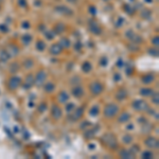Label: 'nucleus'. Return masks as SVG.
<instances>
[{"label": "nucleus", "instance_id": "f257e3e1", "mask_svg": "<svg viewBox=\"0 0 159 159\" xmlns=\"http://www.w3.org/2000/svg\"><path fill=\"white\" fill-rule=\"evenodd\" d=\"M102 141H103V143L105 144V145H107L110 148H116L118 145L117 139H116V137L113 134H105L102 137Z\"/></svg>", "mask_w": 159, "mask_h": 159}, {"label": "nucleus", "instance_id": "f03ea898", "mask_svg": "<svg viewBox=\"0 0 159 159\" xmlns=\"http://www.w3.org/2000/svg\"><path fill=\"white\" fill-rule=\"evenodd\" d=\"M119 112V107L116 104H108L104 109V116L106 118H113Z\"/></svg>", "mask_w": 159, "mask_h": 159}, {"label": "nucleus", "instance_id": "7ed1b4c3", "mask_svg": "<svg viewBox=\"0 0 159 159\" xmlns=\"http://www.w3.org/2000/svg\"><path fill=\"white\" fill-rule=\"evenodd\" d=\"M90 91L92 94H100L101 92L103 91V85L100 83V82L95 81V82H92V83L90 84Z\"/></svg>", "mask_w": 159, "mask_h": 159}, {"label": "nucleus", "instance_id": "20e7f679", "mask_svg": "<svg viewBox=\"0 0 159 159\" xmlns=\"http://www.w3.org/2000/svg\"><path fill=\"white\" fill-rule=\"evenodd\" d=\"M21 84V80L20 78L18 76H12L9 81V84H8V87L10 90H15L16 88L19 87V85Z\"/></svg>", "mask_w": 159, "mask_h": 159}, {"label": "nucleus", "instance_id": "39448f33", "mask_svg": "<svg viewBox=\"0 0 159 159\" xmlns=\"http://www.w3.org/2000/svg\"><path fill=\"white\" fill-rule=\"evenodd\" d=\"M47 79V73L46 71H39L36 74V78L34 79V84H36L37 86H42L45 84V81Z\"/></svg>", "mask_w": 159, "mask_h": 159}, {"label": "nucleus", "instance_id": "423d86ee", "mask_svg": "<svg viewBox=\"0 0 159 159\" xmlns=\"http://www.w3.org/2000/svg\"><path fill=\"white\" fill-rule=\"evenodd\" d=\"M133 107H134V109L142 112V110H146L148 108V105L142 100H136L133 102Z\"/></svg>", "mask_w": 159, "mask_h": 159}, {"label": "nucleus", "instance_id": "0eeeda50", "mask_svg": "<svg viewBox=\"0 0 159 159\" xmlns=\"http://www.w3.org/2000/svg\"><path fill=\"white\" fill-rule=\"evenodd\" d=\"M144 143H145V145L151 147V148H158L159 146V142H158V139H156L155 137H148L145 141H144Z\"/></svg>", "mask_w": 159, "mask_h": 159}, {"label": "nucleus", "instance_id": "6e6552de", "mask_svg": "<svg viewBox=\"0 0 159 159\" xmlns=\"http://www.w3.org/2000/svg\"><path fill=\"white\" fill-rule=\"evenodd\" d=\"M51 115L55 120H59L62 117V109L57 105H54L51 109Z\"/></svg>", "mask_w": 159, "mask_h": 159}, {"label": "nucleus", "instance_id": "1a4fd4ad", "mask_svg": "<svg viewBox=\"0 0 159 159\" xmlns=\"http://www.w3.org/2000/svg\"><path fill=\"white\" fill-rule=\"evenodd\" d=\"M33 85H34V78H33L32 74H29L27 76V79H26V82H25L23 87H25V89H30Z\"/></svg>", "mask_w": 159, "mask_h": 159}, {"label": "nucleus", "instance_id": "9d476101", "mask_svg": "<svg viewBox=\"0 0 159 159\" xmlns=\"http://www.w3.org/2000/svg\"><path fill=\"white\" fill-rule=\"evenodd\" d=\"M72 94L74 95L75 98H81L83 97L84 94V89L80 87V86H76V87H74L73 89H72Z\"/></svg>", "mask_w": 159, "mask_h": 159}, {"label": "nucleus", "instance_id": "9b49d317", "mask_svg": "<svg viewBox=\"0 0 159 159\" xmlns=\"http://www.w3.org/2000/svg\"><path fill=\"white\" fill-rule=\"evenodd\" d=\"M155 80V75L153 73H147L146 75H144L142 78V83L143 84H151Z\"/></svg>", "mask_w": 159, "mask_h": 159}, {"label": "nucleus", "instance_id": "f8f14e48", "mask_svg": "<svg viewBox=\"0 0 159 159\" xmlns=\"http://www.w3.org/2000/svg\"><path fill=\"white\" fill-rule=\"evenodd\" d=\"M120 156H121V158H133L135 156V154L131 151V150H123L121 151V153H120Z\"/></svg>", "mask_w": 159, "mask_h": 159}, {"label": "nucleus", "instance_id": "ddd939ff", "mask_svg": "<svg viewBox=\"0 0 159 159\" xmlns=\"http://www.w3.org/2000/svg\"><path fill=\"white\" fill-rule=\"evenodd\" d=\"M69 100V94L66 92V91H62V92L59 94V101L60 103H66L68 102Z\"/></svg>", "mask_w": 159, "mask_h": 159}, {"label": "nucleus", "instance_id": "4468645a", "mask_svg": "<svg viewBox=\"0 0 159 159\" xmlns=\"http://www.w3.org/2000/svg\"><path fill=\"white\" fill-rule=\"evenodd\" d=\"M126 97H127V92H126V90H124V89H120L117 92V94H116V98L119 101L126 99Z\"/></svg>", "mask_w": 159, "mask_h": 159}, {"label": "nucleus", "instance_id": "2eb2a0df", "mask_svg": "<svg viewBox=\"0 0 159 159\" xmlns=\"http://www.w3.org/2000/svg\"><path fill=\"white\" fill-rule=\"evenodd\" d=\"M50 52L52 53V54H54V55L60 54V53L62 52V47L60 46V44L53 45V46L51 47V49H50Z\"/></svg>", "mask_w": 159, "mask_h": 159}, {"label": "nucleus", "instance_id": "dca6fc26", "mask_svg": "<svg viewBox=\"0 0 159 159\" xmlns=\"http://www.w3.org/2000/svg\"><path fill=\"white\" fill-rule=\"evenodd\" d=\"M44 85H45V86H44L45 91H46V92H48V93L52 92V91L54 90V88H55V85L53 84V83H51V82H48L47 84H44Z\"/></svg>", "mask_w": 159, "mask_h": 159}, {"label": "nucleus", "instance_id": "f3484780", "mask_svg": "<svg viewBox=\"0 0 159 159\" xmlns=\"http://www.w3.org/2000/svg\"><path fill=\"white\" fill-rule=\"evenodd\" d=\"M89 28H90V30L92 33H94V34H100V31H101V29L98 27V25L95 22H90V25H89Z\"/></svg>", "mask_w": 159, "mask_h": 159}, {"label": "nucleus", "instance_id": "a211bd4d", "mask_svg": "<svg viewBox=\"0 0 159 159\" xmlns=\"http://www.w3.org/2000/svg\"><path fill=\"white\" fill-rule=\"evenodd\" d=\"M129 119H131V115H129V114H127V113H123V114H122V115L119 117L118 121H119L120 123H124V122L128 121Z\"/></svg>", "mask_w": 159, "mask_h": 159}, {"label": "nucleus", "instance_id": "6ab92c4d", "mask_svg": "<svg viewBox=\"0 0 159 159\" xmlns=\"http://www.w3.org/2000/svg\"><path fill=\"white\" fill-rule=\"evenodd\" d=\"M83 114H84V108L83 107H80V108H78L75 110V113H74V115H73V119L74 120H78V119H80L82 116H83Z\"/></svg>", "mask_w": 159, "mask_h": 159}, {"label": "nucleus", "instance_id": "aec40b11", "mask_svg": "<svg viewBox=\"0 0 159 159\" xmlns=\"http://www.w3.org/2000/svg\"><path fill=\"white\" fill-rule=\"evenodd\" d=\"M152 93H153V90L150 88H142L140 90V94L143 95V97H148V95H151Z\"/></svg>", "mask_w": 159, "mask_h": 159}, {"label": "nucleus", "instance_id": "412c9836", "mask_svg": "<svg viewBox=\"0 0 159 159\" xmlns=\"http://www.w3.org/2000/svg\"><path fill=\"white\" fill-rule=\"evenodd\" d=\"M45 48H46V44H45L44 41L38 40V41L36 42V49H37L38 51H44Z\"/></svg>", "mask_w": 159, "mask_h": 159}, {"label": "nucleus", "instance_id": "4be33fe9", "mask_svg": "<svg viewBox=\"0 0 159 159\" xmlns=\"http://www.w3.org/2000/svg\"><path fill=\"white\" fill-rule=\"evenodd\" d=\"M60 46L62 48H68L70 46V42L68 39H66V38H62V39L60 40Z\"/></svg>", "mask_w": 159, "mask_h": 159}, {"label": "nucleus", "instance_id": "5701e85b", "mask_svg": "<svg viewBox=\"0 0 159 159\" xmlns=\"http://www.w3.org/2000/svg\"><path fill=\"white\" fill-rule=\"evenodd\" d=\"M33 65H34V62H33V60H31V59L25 61V63H23V66H25V68H27V69L32 68Z\"/></svg>", "mask_w": 159, "mask_h": 159}, {"label": "nucleus", "instance_id": "b1692460", "mask_svg": "<svg viewBox=\"0 0 159 159\" xmlns=\"http://www.w3.org/2000/svg\"><path fill=\"white\" fill-rule=\"evenodd\" d=\"M0 59H1L3 62H7L9 59H10V54L6 51V50H3L1 53H0Z\"/></svg>", "mask_w": 159, "mask_h": 159}, {"label": "nucleus", "instance_id": "393cba45", "mask_svg": "<svg viewBox=\"0 0 159 159\" xmlns=\"http://www.w3.org/2000/svg\"><path fill=\"white\" fill-rule=\"evenodd\" d=\"M98 114H99V107H98V106H93V107L89 110V115L91 116V117L98 116Z\"/></svg>", "mask_w": 159, "mask_h": 159}, {"label": "nucleus", "instance_id": "a878e982", "mask_svg": "<svg viewBox=\"0 0 159 159\" xmlns=\"http://www.w3.org/2000/svg\"><path fill=\"white\" fill-rule=\"evenodd\" d=\"M82 69H83L84 72H89L91 70V65H90V63H84V65L82 66Z\"/></svg>", "mask_w": 159, "mask_h": 159}, {"label": "nucleus", "instance_id": "bb28decb", "mask_svg": "<svg viewBox=\"0 0 159 159\" xmlns=\"http://www.w3.org/2000/svg\"><path fill=\"white\" fill-rule=\"evenodd\" d=\"M31 39H32V37L30 35H25V36L22 37V42L27 45V44H29V42L31 41Z\"/></svg>", "mask_w": 159, "mask_h": 159}, {"label": "nucleus", "instance_id": "cd10ccee", "mask_svg": "<svg viewBox=\"0 0 159 159\" xmlns=\"http://www.w3.org/2000/svg\"><path fill=\"white\" fill-rule=\"evenodd\" d=\"M142 158H153V153L148 152V151L144 152V153H142Z\"/></svg>", "mask_w": 159, "mask_h": 159}, {"label": "nucleus", "instance_id": "c85d7f7f", "mask_svg": "<svg viewBox=\"0 0 159 159\" xmlns=\"http://www.w3.org/2000/svg\"><path fill=\"white\" fill-rule=\"evenodd\" d=\"M132 140H133V138L129 136V135H126V136L123 137V142H124V143H131Z\"/></svg>", "mask_w": 159, "mask_h": 159}, {"label": "nucleus", "instance_id": "c756f323", "mask_svg": "<svg viewBox=\"0 0 159 159\" xmlns=\"http://www.w3.org/2000/svg\"><path fill=\"white\" fill-rule=\"evenodd\" d=\"M66 109H67V112H71V110H73L74 109V104H72V103L68 104L66 106Z\"/></svg>", "mask_w": 159, "mask_h": 159}, {"label": "nucleus", "instance_id": "7c9ffc66", "mask_svg": "<svg viewBox=\"0 0 159 159\" xmlns=\"http://www.w3.org/2000/svg\"><path fill=\"white\" fill-rule=\"evenodd\" d=\"M153 103H155L156 105H158V103H159V101H158V93L157 92L154 94V97H153Z\"/></svg>", "mask_w": 159, "mask_h": 159}, {"label": "nucleus", "instance_id": "2f4dec72", "mask_svg": "<svg viewBox=\"0 0 159 159\" xmlns=\"http://www.w3.org/2000/svg\"><path fill=\"white\" fill-rule=\"evenodd\" d=\"M46 108H47V105L42 103V104H40V105H39V108H38V110H39L40 113H42L44 110H46Z\"/></svg>", "mask_w": 159, "mask_h": 159}, {"label": "nucleus", "instance_id": "473e14b6", "mask_svg": "<svg viewBox=\"0 0 159 159\" xmlns=\"http://www.w3.org/2000/svg\"><path fill=\"white\" fill-rule=\"evenodd\" d=\"M18 3H20L21 7H25L26 6V1H25V0H18Z\"/></svg>", "mask_w": 159, "mask_h": 159}, {"label": "nucleus", "instance_id": "72a5a7b5", "mask_svg": "<svg viewBox=\"0 0 159 159\" xmlns=\"http://www.w3.org/2000/svg\"><path fill=\"white\" fill-rule=\"evenodd\" d=\"M106 64H107V59H102V66H106Z\"/></svg>", "mask_w": 159, "mask_h": 159}, {"label": "nucleus", "instance_id": "f704fd0d", "mask_svg": "<svg viewBox=\"0 0 159 159\" xmlns=\"http://www.w3.org/2000/svg\"><path fill=\"white\" fill-rule=\"evenodd\" d=\"M153 44L154 45H156V47H158V38H154V40H153Z\"/></svg>", "mask_w": 159, "mask_h": 159}, {"label": "nucleus", "instance_id": "c9c22d12", "mask_svg": "<svg viewBox=\"0 0 159 159\" xmlns=\"http://www.w3.org/2000/svg\"><path fill=\"white\" fill-rule=\"evenodd\" d=\"M115 79H116V80H117V81H118L119 79H121V78H120V76H119V74H116V75H115Z\"/></svg>", "mask_w": 159, "mask_h": 159}, {"label": "nucleus", "instance_id": "e433bc0d", "mask_svg": "<svg viewBox=\"0 0 159 159\" xmlns=\"http://www.w3.org/2000/svg\"><path fill=\"white\" fill-rule=\"evenodd\" d=\"M69 1H72V2H74V1H75V0H69Z\"/></svg>", "mask_w": 159, "mask_h": 159}]
</instances>
